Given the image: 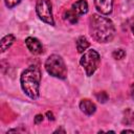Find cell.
Listing matches in <instances>:
<instances>
[{
    "label": "cell",
    "mask_w": 134,
    "mask_h": 134,
    "mask_svg": "<svg viewBox=\"0 0 134 134\" xmlns=\"http://www.w3.org/2000/svg\"><path fill=\"white\" fill-rule=\"evenodd\" d=\"M89 31L96 42L108 43L115 36V26L109 18L93 14L89 19Z\"/></svg>",
    "instance_id": "6da1fadb"
},
{
    "label": "cell",
    "mask_w": 134,
    "mask_h": 134,
    "mask_svg": "<svg viewBox=\"0 0 134 134\" xmlns=\"http://www.w3.org/2000/svg\"><path fill=\"white\" fill-rule=\"evenodd\" d=\"M41 70L38 66L31 65L24 69L20 76V84L23 92L31 99H37L40 96Z\"/></svg>",
    "instance_id": "7a4b0ae2"
},
{
    "label": "cell",
    "mask_w": 134,
    "mask_h": 134,
    "mask_svg": "<svg viewBox=\"0 0 134 134\" xmlns=\"http://www.w3.org/2000/svg\"><path fill=\"white\" fill-rule=\"evenodd\" d=\"M45 69L53 77L65 80L67 77V67L63 58L59 54H51L45 61Z\"/></svg>",
    "instance_id": "3957f363"
},
{
    "label": "cell",
    "mask_w": 134,
    "mask_h": 134,
    "mask_svg": "<svg viewBox=\"0 0 134 134\" xmlns=\"http://www.w3.org/2000/svg\"><path fill=\"white\" fill-rule=\"evenodd\" d=\"M80 64L85 69L86 75L91 76L100 64V55L96 50L88 49L83 53L82 58L80 59Z\"/></svg>",
    "instance_id": "277c9868"
},
{
    "label": "cell",
    "mask_w": 134,
    "mask_h": 134,
    "mask_svg": "<svg viewBox=\"0 0 134 134\" xmlns=\"http://www.w3.org/2000/svg\"><path fill=\"white\" fill-rule=\"evenodd\" d=\"M36 12L40 20L51 26L54 25V20L52 16V4L50 0H37Z\"/></svg>",
    "instance_id": "5b68a950"
},
{
    "label": "cell",
    "mask_w": 134,
    "mask_h": 134,
    "mask_svg": "<svg viewBox=\"0 0 134 134\" xmlns=\"http://www.w3.org/2000/svg\"><path fill=\"white\" fill-rule=\"evenodd\" d=\"M96 10L105 16H108L112 13L113 9V0H93Z\"/></svg>",
    "instance_id": "8992f818"
},
{
    "label": "cell",
    "mask_w": 134,
    "mask_h": 134,
    "mask_svg": "<svg viewBox=\"0 0 134 134\" xmlns=\"http://www.w3.org/2000/svg\"><path fill=\"white\" fill-rule=\"evenodd\" d=\"M25 45L32 54H41L43 52L42 43L35 37H27L25 39Z\"/></svg>",
    "instance_id": "52a82bcc"
},
{
    "label": "cell",
    "mask_w": 134,
    "mask_h": 134,
    "mask_svg": "<svg viewBox=\"0 0 134 134\" xmlns=\"http://www.w3.org/2000/svg\"><path fill=\"white\" fill-rule=\"evenodd\" d=\"M80 109L86 115H92L96 111V106L92 100H90L88 98H84L80 102Z\"/></svg>",
    "instance_id": "ba28073f"
},
{
    "label": "cell",
    "mask_w": 134,
    "mask_h": 134,
    "mask_svg": "<svg viewBox=\"0 0 134 134\" xmlns=\"http://www.w3.org/2000/svg\"><path fill=\"white\" fill-rule=\"evenodd\" d=\"M71 8H72L79 16H83V15H85V14L88 13V3H87L86 0H76V1L72 4Z\"/></svg>",
    "instance_id": "9c48e42d"
},
{
    "label": "cell",
    "mask_w": 134,
    "mask_h": 134,
    "mask_svg": "<svg viewBox=\"0 0 134 134\" xmlns=\"http://www.w3.org/2000/svg\"><path fill=\"white\" fill-rule=\"evenodd\" d=\"M15 40H16V37L14 35H12V34H8V35L4 36L1 39V42H0V50H1V52H5L13 45Z\"/></svg>",
    "instance_id": "30bf717a"
},
{
    "label": "cell",
    "mask_w": 134,
    "mask_h": 134,
    "mask_svg": "<svg viewBox=\"0 0 134 134\" xmlns=\"http://www.w3.org/2000/svg\"><path fill=\"white\" fill-rule=\"evenodd\" d=\"M75 44H76V49H77V52L79 53H84L90 47L89 41L84 36L79 37L77 40H76V42H75Z\"/></svg>",
    "instance_id": "8fae6325"
},
{
    "label": "cell",
    "mask_w": 134,
    "mask_h": 134,
    "mask_svg": "<svg viewBox=\"0 0 134 134\" xmlns=\"http://www.w3.org/2000/svg\"><path fill=\"white\" fill-rule=\"evenodd\" d=\"M79 18H80V16H79L72 8L65 10L64 14H63V19H64L65 21H67V22L71 23V24H75V23H77Z\"/></svg>",
    "instance_id": "7c38bea8"
},
{
    "label": "cell",
    "mask_w": 134,
    "mask_h": 134,
    "mask_svg": "<svg viewBox=\"0 0 134 134\" xmlns=\"http://www.w3.org/2000/svg\"><path fill=\"white\" fill-rule=\"evenodd\" d=\"M112 57L115 60H122L126 57V51L124 49H120V48L119 49H115L112 52Z\"/></svg>",
    "instance_id": "4fadbf2b"
},
{
    "label": "cell",
    "mask_w": 134,
    "mask_h": 134,
    "mask_svg": "<svg viewBox=\"0 0 134 134\" xmlns=\"http://www.w3.org/2000/svg\"><path fill=\"white\" fill-rule=\"evenodd\" d=\"M95 97H96V99L99 103H106L109 99V95H108V93L106 91H100V92L96 93L95 94Z\"/></svg>",
    "instance_id": "5bb4252c"
},
{
    "label": "cell",
    "mask_w": 134,
    "mask_h": 134,
    "mask_svg": "<svg viewBox=\"0 0 134 134\" xmlns=\"http://www.w3.org/2000/svg\"><path fill=\"white\" fill-rule=\"evenodd\" d=\"M22 0H4V3L5 5L8 7V8H13L15 7L16 5H18Z\"/></svg>",
    "instance_id": "9a60e30c"
},
{
    "label": "cell",
    "mask_w": 134,
    "mask_h": 134,
    "mask_svg": "<svg viewBox=\"0 0 134 134\" xmlns=\"http://www.w3.org/2000/svg\"><path fill=\"white\" fill-rule=\"evenodd\" d=\"M43 118H44V116H43L42 114H37L36 117H35V119H34V122H35L36 125H39L40 122L43 121Z\"/></svg>",
    "instance_id": "2e32d148"
},
{
    "label": "cell",
    "mask_w": 134,
    "mask_h": 134,
    "mask_svg": "<svg viewBox=\"0 0 134 134\" xmlns=\"http://www.w3.org/2000/svg\"><path fill=\"white\" fill-rule=\"evenodd\" d=\"M46 116H47L48 120H51V121H53V120H54V116H53L52 112H50V111H47V112H46Z\"/></svg>",
    "instance_id": "e0dca14e"
},
{
    "label": "cell",
    "mask_w": 134,
    "mask_h": 134,
    "mask_svg": "<svg viewBox=\"0 0 134 134\" xmlns=\"http://www.w3.org/2000/svg\"><path fill=\"white\" fill-rule=\"evenodd\" d=\"M121 133H134V130H122Z\"/></svg>",
    "instance_id": "ac0fdd59"
},
{
    "label": "cell",
    "mask_w": 134,
    "mask_h": 134,
    "mask_svg": "<svg viewBox=\"0 0 134 134\" xmlns=\"http://www.w3.org/2000/svg\"><path fill=\"white\" fill-rule=\"evenodd\" d=\"M58 132H63V133H65V130H63V129H58V130H55L53 133H58Z\"/></svg>",
    "instance_id": "d6986e66"
},
{
    "label": "cell",
    "mask_w": 134,
    "mask_h": 134,
    "mask_svg": "<svg viewBox=\"0 0 134 134\" xmlns=\"http://www.w3.org/2000/svg\"><path fill=\"white\" fill-rule=\"evenodd\" d=\"M131 29H132V32H133V35H134V24L132 25V27H131Z\"/></svg>",
    "instance_id": "ffe728a7"
}]
</instances>
